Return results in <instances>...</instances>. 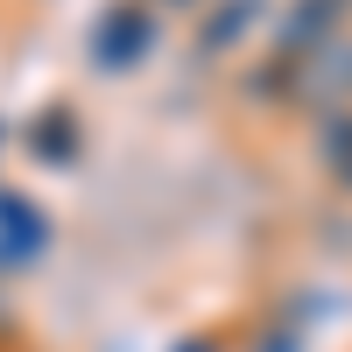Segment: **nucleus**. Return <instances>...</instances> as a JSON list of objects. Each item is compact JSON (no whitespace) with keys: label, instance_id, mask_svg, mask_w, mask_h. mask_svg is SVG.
Segmentation results:
<instances>
[{"label":"nucleus","instance_id":"obj_1","mask_svg":"<svg viewBox=\"0 0 352 352\" xmlns=\"http://www.w3.org/2000/svg\"><path fill=\"white\" fill-rule=\"evenodd\" d=\"M148 50H155V14L141 0H120V8H106L92 21V64L99 71H134Z\"/></svg>","mask_w":352,"mask_h":352},{"label":"nucleus","instance_id":"obj_2","mask_svg":"<svg viewBox=\"0 0 352 352\" xmlns=\"http://www.w3.org/2000/svg\"><path fill=\"white\" fill-rule=\"evenodd\" d=\"M289 92H296L303 106H324V113H338L345 106V92H352V43H317L310 56H289Z\"/></svg>","mask_w":352,"mask_h":352},{"label":"nucleus","instance_id":"obj_3","mask_svg":"<svg viewBox=\"0 0 352 352\" xmlns=\"http://www.w3.org/2000/svg\"><path fill=\"white\" fill-rule=\"evenodd\" d=\"M0 247H8L14 261L43 254L50 247V219L36 212V204H21V197H0Z\"/></svg>","mask_w":352,"mask_h":352},{"label":"nucleus","instance_id":"obj_4","mask_svg":"<svg viewBox=\"0 0 352 352\" xmlns=\"http://www.w3.org/2000/svg\"><path fill=\"white\" fill-rule=\"evenodd\" d=\"M317 155H324L331 184H338V190H352V106L324 113V127H317Z\"/></svg>","mask_w":352,"mask_h":352},{"label":"nucleus","instance_id":"obj_5","mask_svg":"<svg viewBox=\"0 0 352 352\" xmlns=\"http://www.w3.org/2000/svg\"><path fill=\"white\" fill-rule=\"evenodd\" d=\"M247 21H254V0H226V8H219V21H204V36H197V43H204V50H226Z\"/></svg>","mask_w":352,"mask_h":352},{"label":"nucleus","instance_id":"obj_6","mask_svg":"<svg viewBox=\"0 0 352 352\" xmlns=\"http://www.w3.org/2000/svg\"><path fill=\"white\" fill-rule=\"evenodd\" d=\"M261 352H296V331H282L275 345H261Z\"/></svg>","mask_w":352,"mask_h":352},{"label":"nucleus","instance_id":"obj_7","mask_svg":"<svg viewBox=\"0 0 352 352\" xmlns=\"http://www.w3.org/2000/svg\"><path fill=\"white\" fill-rule=\"evenodd\" d=\"M184 352H219V345H212V338H190V345H184Z\"/></svg>","mask_w":352,"mask_h":352},{"label":"nucleus","instance_id":"obj_8","mask_svg":"<svg viewBox=\"0 0 352 352\" xmlns=\"http://www.w3.org/2000/svg\"><path fill=\"white\" fill-rule=\"evenodd\" d=\"M169 8H197V0H169Z\"/></svg>","mask_w":352,"mask_h":352}]
</instances>
